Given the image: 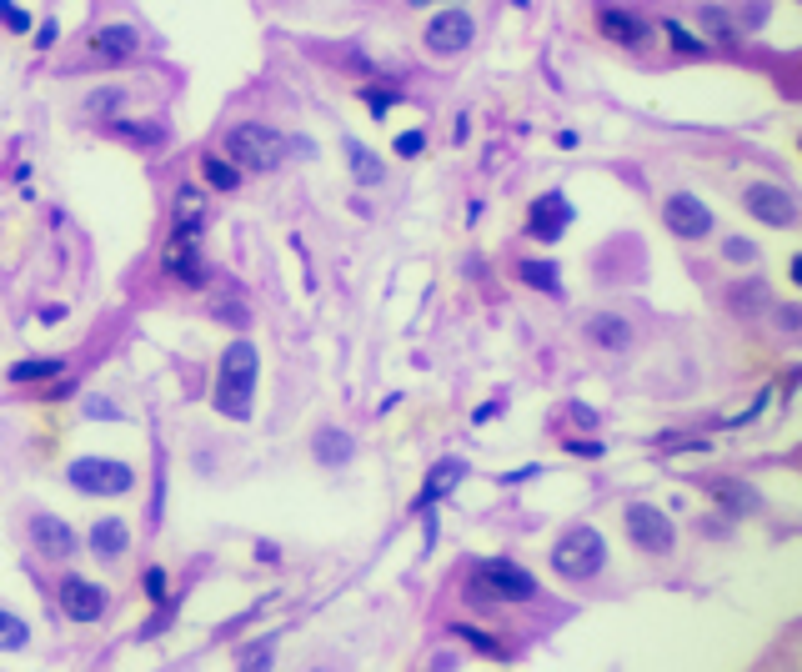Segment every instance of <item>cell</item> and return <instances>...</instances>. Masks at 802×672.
Wrapping results in <instances>:
<instances>
[{
  "mask_svg": "<svg viewBox=\"0 0 802 672\" xmlns=\"http://www.w3.org/2000/svg\"><path fill=\"white\" fill-rule=\"evenodd\" d=\"M291 151H296V156H306V146H291L281 131L256 126V121H246V126H231V131H226V161H231L236 171H251V176L276 171Z\"/></svg>",
  "mask_w": 802,
  "mask_h": 672,
  "instance_id": "obj_1",
  "label": "cell"
},
{
  "mask_svg": "<svg viewBox=\"0 0 802 672\" xmlns=\"http://www.w3.org/2000/svg\"><path fill=\"white\" fill-rule=\"evenodd\" d=\"M251 397H256V347L241 336V342H231L226 357H221L216 412L231 417V422H246V417H251Z\"/></svg>",
  "mask_w": 802,
  "mask_h": 672,
  "instance_id": "obj_2",
  "label": "cell"
},
{
  "mask_svg": "<svg viewBox=\"0 0 802 672\" xmlns=\"http://www.w3.org/2000/svg\"><path fill=\"white\" fill-rule=\"evenodd\" d=\"M472 602H532L537 597V577L507 557H487L477 562L472 572V587H467Z\"/></svg>",
  "mask_w": 802,
  "mask_h": 672,
  "instance_id": "obj_3",
  "label": "cell"
},
{
  "mask_svg": "<svg viewBox=\"0 0 802 672\" xmlns=\"http://www.w3.org/2000/svg\"><path fill=\"white\" fill-rule=\"evenodd\" d=\"M602 562H607V542H602L597 527H572V532L552 547V567H557L562 577H572V582L597 577Z\"/></svg>",
  "mask_w": 802,
  "mask_h": 672,
  "instance_id": "obj_4",
  "label": "cell"
},
{
  "mask_svg": "<svg viewBox=\"0 0 802 672\" xmlns=\"http://www.w3.org/2000/svg\"><path fill=\"white\" fill-rule=\"evenodd\" d=\"M66 477H71V487L86 492V497H121V492L136 487V472H131L126 462H116V457H76V462L66 467Z\"/></svg>",
  "mask_w": 802,
  "mask_h": 672,
  "instance_id": "obj_5",
  "label": "cell"
},
{
  "mask_svg": "<svg viewBox=\"0 0 802 672\" xmlns=\"http://www.w3.org/2000/svg\"><path fill=\"white\" fill-rule=\"evenodd\" d=\"M627 532H632V542L642 547V552H672V542H677V527H672V517L667 512H657L652 502H632L627 507Z\"/></svg>",
  "mask_w": 802,
  "mask_h": 672,
  "instance_id": "obj_6",
  "label": "cell"
},
{
  "mask_svg": "<svg viewBox=\"0 0 802 672\" xmlns=\"http://www.w3.org/2000/svg\"><path fill=\"white\" fill-rule=\"evenodd\" d=\"M472 36H477V21L467 11H442V16L427 21V51L432 56H462L472 46Z\"/></svg>",
  "mask_w": 802,
  "mask_h": 672,
  "instance_id": "obj_7",
  "label": "cell"
},
{
  "mask_svg": "<svg viewBox=\"0 0 802 672\" xmlns=\"http://www.w3.org/2000/svg\"><path fill=\"white\" fill-rule=\"evenodd\" d=\"M567 226H572V201L562 191H547V196L532 201V211H527V236L532 241H562Z\"/></svg>",
  "mask_w": 802,
  "mask_h": 672,
  "instance_id": "obj_8",
  "label": "cell"
},
{
  "mask_svg": "<svg viewBox=\"0 0 802 672\" xmlns=\"http://www.w3.org/2000/svg\"><path fill=\"white\" fill-rule=\"evenodd\" d=\"M662 216H667V231H672V236H682V241H702V236L712 231V211H707V206H702L692 191H677V196H667Z\"/></svg>",
  "mask_w": 802,
  "mask_h": 672,
  "instance_id": "obj_9",
  "label": "cell"
},
{
  "mask_svg": "<svg viewBox=\"0 0 802 672\" xmlns=\"http://www.w3.org/2000/svg\"><path fill=\"white\" fill-rule=\"evenodd\" d=\"M141 51V36H136V26H101L96 36H91V46H86V56H91V66H126L131 56Z\"/></svg>",
  "mask_w": 802,
  "mask_h": 672,
  "instance_id": "obj_10",
  "label": "cell"
},
{
  "mask_svg": "<svg viewBox=\"0 0 802 672\" xmlns=\"http://www.w3.org/2000/svg\"><path fill=\"white\" fill-rule=\"evenodd\" d=\"M747 211L757 216V221H767V226H777V231H787L792 221H797V201L782 191V186H772V181H762V186H747Z\"/></svg>",
  "mask_w": 802,
  "mask_h": 672,
  "instance_id": "obj_11",
  "label": "cell"
},
{
  "mask_svg": "<svg viewBox=\"0 0 802 672\" xmlns=\"http://www.w3.org/2000/svg\"><path fill=\"white\" fill-rule=\"evenodd\" d=\"M31 542H36L41 557H51V562H66V557L81 547V537H76L61 517H51V512H36V517H31Z\"/></svg>",
  "mask_w": 802,
  "mask_h": 672,
  "instance_id": "obj_12",
  "label": "cell"
},
{
  "mask_svg": "<svg viewBox=\"0 0 802 672\" xmlns=\"http://www.w3.org/2000/svg\"><path fill=\"white\" fill-rule=\"evenodd\" d=\"M597 31H602L607 41L627 46V51H642V46L652 41V26H647L642 16H632V11H617V6L597 11Z\"/></svg>",
  "mask_w": 802,
  "mask_h": 672,
  "instance_id": "obj_13",
  "label": "cell"
},
{
  "mask_svg": "<svg viewBox=\"0 0 802 672\" xmlns=\"http://www.w3.org/2000/svg\"><path fill=\"white\" fill-rule=\"evenodd\" d=\"M61 607L76 622H96V617H106V592L86 577H61Z\"/></svg>",
  "mask_w": 802,
  "mask_h": 672,
  "instance_id": "obj_14",
  "label": "cell"
},
{
  "mask_svg": "<svg viewBox=\"0 0 802 672\" xmlns=\"http://www.w3.org/2000/svg\"><path fill=\"white\" fill-rule=\"evenodd\" d=\"M592 342L602 347V352H627L632 347V336H637V326L627 321V316H617V311H597V316H587V326H582Z\"/></svg>",
  "mask_w": 802,
  "mask_h": 672,
  "instance_id": "obj_15",
  "label": "cell"
},
{
  "mask_svg": "<svg viewBox=\"0 0 802 672\" xmlns=\"http://www.w3.org/2000/svg\"><path fill=\"white\" fill-rule=\"evenodd\" d=\"M166 271L186 286H201L206 281V261H201V241H186V236H171L166 246Z\"/></svg>",
  "mask_w": 802,
  "mask_h": 672,
  "instance_id": "obj_16",
  "label": "cell"
},
{
  "mask_svg": "<svg viewBox=\"0 0 802 672\" xmlns=\"http://www.w3.org/2000/svg\"><path fill=\"white\" fill-rule=\"evenodd\" d=\"M206 231V196L196 186H186L176 196V221H171V236H186V241H201Z\"/></svg>",
  "mask_w": 802,
  "mask_h": 672,
  "instance_id": "obj_17",
  "label": "cell"
},
{
  "mask_svg": "<svg viewBox=\"0 0 802 672\" xmlns=\"http://www.w3.org/2000/svg\"><path fill=\"white\" fill-rule=\"evenodd\" d=\"M126 547H131L126 522L106 517V522H96V527H91V552H96L101 562H121V557H126Z\"/></svg>",
  "mask_w": 802,
  "mask_h": 672,
  "instance_id": "obj_18",
  "label": "cell"
},
{
  "mask_svg": "<svg viewBox=\"0 0 802 672\" xmlns=\"http://www.w3.org/2000/svg\"><path fill=\"white\" fill-rule=\"evenodd\" d=\"M66 372V362L61 357H46V362H16L11 367V382L16 387H31V382H51V377H61Z\"/></svg>",
  "mask_w": 802,
  "mask_h": 672,
  "instance_id": "obj_19",
  "label": "cell"
},
{
  "mask_svg": "<svg viewBox=\"0 0 802 672\" xmlns=\"http://www.w3.org/2000/svg\"><path fill=\"white\" fill-rule=\"evenodd\" d=\"M351 437L346 432H336V427H326V432H316V457L321 462H331V467H341V462H351Z\"/></svg>",
  "mask_w": 802,
  "mask_h": 672,
  "instance_id": "obj_20",
  "label": "cell"
},
{
  "mask_svg": "<svg viewBox=\"0 0 802 672\" xmlns=\"http://www.w3.org/2000/svg\"><path fill=\"white\" fill-rule=\"evenodd\" d=\"M346 161H351V176H356L361 186H376V181H381V161H376L361 141H346Z\"/></svg>",
  "mask_w": 802,
  "mask_h": 672,
  "instance_id": "obj_21",
  "label": "cell"
},
{
  "mask_svg": "<svg viewBox=\"0 0 802 672\" xmlns=\"http://www.w3.org/2000/svg\"><path fill=\"white\" fill-rule=\"evenodd\" d=\"M517 276H522L527 286H537V291H562V276H557L552 261H522Z\"/></svg>",
  "mask_w": 802,
  "mask_h": 672,
  "instance_id": "obj_22",
  "label": "cell"
},
{
  "mask_svg": "<svg viewBox=\"0 0 802 672\" xmlns=\"http://www.w3.org/2000/svg\"><path fill=\"white\" fill-rule=\"evenodd\" d=\"M467 477V467L462 462H447V467H437L432 477H427V492H422V502H437V497H447L457 482Z\"/></svg>",
  "mask_w": 802,
  "mask_h": 672,
  "instance_id": "obj_23",
  "label": "cell"
},
{
  "mask_svg": "<svg viewBox=\"0 0 802 672\" xmlns=\"http://www.w3.org/2000/svg\"><path fill=\"white\" fill-rule=\"evenodd\" d=\"M201 176H206L216 191H231V186L241 181V171H236L226 156H201Z\"/></svg>",
  "mask_w": 802,
  "mask_h": 672,
  "instance_id": "obj_24",
  "label": "cell"
},
{
  "mask_svg": "<svg viewBox=\"0 0 802 672\" xmlns=\"http://www.w3.org/2000/svg\"><path fill=\"white\" fill-rule=\"evenodd\" d=\"M26 642H31L26 622H21L16 612H6V607H0V652H21Z\"/></svg>",
  "mask_w": 802,
  "mask_h": 672,
  "instance_id": "obj_25",
  "label": "cell"
},
{
  "mask_svg": "<svg viewBox=\"0 0 802 672\" xmlns=\"http://www.w3.org/2000/svg\"><path fill=\"white\" fill-rule=\"evenodd\" d=\"M717 502H727L732 512H757V492L742 482H717Z\"/></svg>",
  "mask_w": 802,
  "mask_h": 672,
  "instance_id": "obj_26",
  "label": "cell"
},
{
  "mask_svg": "<svg viewBox=\"0 0 802 672\" xmlns=\"http://www.w3.org/2000/svg\"><path fill=\"white\" fill-rule=\"evenodd\" d=\"M662 36L672 41V51H677V56H702V51H707V46H702L692 31H682L677 21H662Z\"/></svg>",
  "mask_w": 802,
  "mask_h": 672,
  "instance_id": "obj_27",
  "label": "cell"
},
{
  "mask_svg": "<svg viewBox=\"0 0 802 672\" xmlns=\"http://www.w3.org/2000/svg\"><path fill=\"white\" fill-rule=\"evenodd\" d=\"M702 26H707V36H712V41H727V46L737 41V31H732L727 11H712V6H707V11H702Z\"/></svg>",
  "mask_w": 802,
  "mask_h": 672,
  "instance_id": "obj_28",
  "label": "cell"
},
{
  "mask_svg": "<svg viewBox=\"0 0 802 672\" xmlns=\"http://www.w3.org/2000/svg\"><path fill=\"white\" fill-rule=\"evenodd\" d=\"M452 632H457V637H467L472 647H482L487 657H502V642H497V637H487V632H477V627H467V622H457Z\"/></svg>",
  "mask_w": 802,
  "mask_h": 672,
  "instance_id": "obj_29",
  "label": "cell"
},
{
  "mask_svg": "<svg viewBox=\"0 0 802 672\" xmlns=\"http://www.w3.org/2000/svg\"><path fill=\"white\" fill-rule=\"evenodd\" d=\"M121 101H126V91L106 86V91H96V96H91V106H86V111H91V116H111V111H116Z\"/></svg>",
  "mask_w": 802,
  "mask_h": 672,
  "instance_id": "obj_30",
  "label": "cell"
},
{
  "mask_svg": "<svg viewBox=\"0 0 802 672\" xmlns=\"http://www.w3.org/2000/svg\"><path fill=\"white\" fill-rule=\"evenodd\" d=\"M116 136H131V141H141V146H156V141H166L156 126H126V121H116Z\"/></svg>",
  "mask_w": 802,
  "mask_h": 672,
  "instance_id": "obj_31",
  "label": "cell"
},
{
  "mask_svg": "<svg viewBox=\"0 0 802 672\" xmlns=\"http://www.w3.org/2000/svg\"><path fill=\"white\" fill-rule=\"evenodd\" d=\"M722 256H727V261H737V266H747L757 251H752V241H742V236H727V241H722Z\"/></svg>",
  "mask_w": 802,
  "mask_h": 672,
  "instance_id": "obj_32",
  "label": "cell"
},
{
  "mask_svg": "<svg viewBox=\"0 0 802 672\" xmlns=\"http://www.w3.org/2000/svg\"><path fill=\"white\" fill-rule=\"evenodd\" d=\"M0 16H6V26H11V31H31V16L16 6V0H0Z\"/></svg>",
  "mask_w": 802,
  "mask_h": 672,
  "instance_id": "obj_33",
  "label": "cell"
},
{
  "mask_svg": "<svg viewBox=\"0 0 802 672\" xmlns=\"http://www.w3.org/2000/svg\"><path fill=\"white\" fill-rule=\"evenodd\" d=\"M422 131H407V136H396V156H422Z\"/></svg>",
  "mask_w": 802,
  "mask_h": 672,
  "instance_id": "obj_34",
  "label": "cell"
},
{
  "mask_svg": "<svg viewBox=\"0 0 802 672\" xmlns=\"http://www.w3.org/2000/svg\"><path fill=\"white\" fill-rule=\"evenodd\" d=\"M391 101H396V91H381V86H376V91H366V106H371V116H386V106H391Z\"/></svg>",
  "mask_w": 802,
  "mask_h": 672,
  "instance_id": "obj_35",
  "label": "cell"
},
{
  "mask_svg": "<svg viewBox=\"0 0 802 672\" xmlns=\"http://www.w3.org/2000/svg\"><path fill=\"white\" fill-rule=\"evenodd\" d=\"M86 412H91L96 422H111V417H121V412H116L111 402H101V397H86Z\"/></svg>",
  "mask_w": 802,
  "mask_h": 672,
  "instance_id": "obj_36",
  "label": "cell"
},
{
  "mask_svg": "<svg viewBox=\"0 0 802 672\" xmlns=\"http://www.w3.org/2000/svg\"><path fill=\"white\" fill-rule=\"evenodd\" d=\"M266 652H271L266 642H261V647H246V652H241V667H271V657H266Z\"/></svg>",
  "mask_w": 802,
  "mask_h": 672,
  "instance_id": "obj_37",
  "label": "cell"
},
{
  "mask_svg": "<svg viewBox=\"0 0 802 672\" xmlns=\"http://www.w3.org/2000/svg\"><path fill=\"white\" fill-rule=\"evenodd\" d=\"M146 592H151L156 602L166 597V572H161V567H151V572H146Z\"/></svg>",
  "mask_w": 802,
  "mask_h": 672,
  "instance_id": "obj_38",
  "label": "cell"
},
{
  "mask_svg": "<svg viewBox=\"0 0 802 672\" xmlns=\"http://www.w3.org/2000/svg\"><path fill=\"white\" fill-rule=\"evenodd\" d=\"M567 447H572L577 457H602V447H597V442H567Z\"/></svg>",
  "mask_w": 802,
  "mask_h": 672,
  "instance_id": "obj_39",
  "label": "cell"
},
{
  "mask_svg": "<svg viewBox=\"0 0 802 672\" xmlns=\"http://www.w3.org/2000/svg\"><path fill=\"white\" fill-rule=\"evenodd\" d=\"M407 6H417V11H422V6H442V0H407Z\"/></svg>",
  "mask_w": 802,
  "mask_h": 672,
  "instance_id": "obj_40",
  "label": "cell"
}]
</instances>
